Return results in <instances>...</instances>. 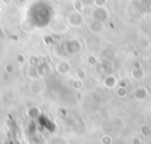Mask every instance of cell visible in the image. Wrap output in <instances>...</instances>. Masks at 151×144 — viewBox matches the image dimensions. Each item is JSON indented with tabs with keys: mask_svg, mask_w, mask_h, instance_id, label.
Segmentation results:
<instances>
[{
	"mask_svg": "<svg viewBox=\"0 0 151 144\" xmlns=\"http://www.w3.org/2000/svg\"><path fill=\"white\" fill-rule=\"evenodd\" d=\"M132 77H133L134 79H139V78H142V77H143V71H142V68L138 67V70H137V68L133 70V72H132Z\"/></svg>",
	"mask_w": 151,
	"mask_h": 144,
	"instance_id": "obj_11",
	"label": "cell"
},
{
	"mask_svg": "<svg viewBox=\"0 0 151 144\" xmlns=\"http://www.w3.org/2000/svg\"><path fill=\"white\" fill-rule=\"evenodd\" d=\"M17 60H18L19 63H21V64H22V63H24V57H22L21 54H19V55L17 57Z\"/></svg>",
	"mask_w": 151,
	"mask_h": 144,
	"instance_id": "obj_18",
	"label": "cell"
},
{
	"mask_svg": "<svg viewBox=\"0 0 151 144\" xmlns=\"http://www.w3.org/2000/svg\"><path fill=\"white\" fill-rule=\"evenodd\" d=\"M126 93H127V91H126L125 87H119V89L117 90V96H118V97H125Z\"/></svg>",
	"mask_w": 151,
	"mask_h": 144,
	"instance_id": "obj_14",
	"label": "cell"
},
{
	"mask_svg": "<svg viewBox=\"0 0 151 144\" xmlns=\"http://www.w3.org/2000/svg\"><path fill=\"white\" fill-rule=\"evenodd\" d=\"M39 112H40V110H39L38 107L32 106V107H29V109L27 110V116L31 117V118H37V117L39 116Z\"/></svg>",
	"mask_w": 151,
	"mask_h": 144,
	"instance_id": "obj_9",
	"label": "cell"
},
{
	"mask_svg": "<svg viewBox=\"0 0 151 144\" xmlns=\"http://www.w3.org/2000/svg\"><path fill=\"white\" fill-rule=\"evenodd\" d=\"M142 133H143L144 136H150V135H151L150 127H149V126H143V127H142Z\"/></svg>",
	"mask_w": 151,
	"mask_h": 144,
	"instance_id": "obj_15",
	"label": "cell"
},
{
	"mask_svg": "<svg viewBox=\"0 0 151 144\" xmlns=\"http://www.w3.org/2000/svg\"><path fill=\"white\" fill-rule=\"evenodd\" d=\"M100 143H101V144H111V143H112V138H111V136H109V135L103 136L101 139H100Z\"/></svg>",
	"mask_w": 151,
	"mask_h": 144,
	"instance_id": "obj_12",
	"label": "cell"
},
{
	"mask_svg": "<svg viewBox=\"0 0 151 144\" xmlns=\"http://www.w3.org/2000/svg\"><path fill=\"white\" fill-rule=\"evenodd\" d=\"M134 97L138 100H144L147 97V90H145L144 87H139L134 91Z\"/></svg>",
	"mask_w": 151,
	"mask_h": 144,
	"instance_id": "obj_6",
	"label": "cell"
},
{
	"mask_svg": "<svg viewBox=\"0 0 151 144\" xmlns=\"http://www.w3.org/2000/svg\"><path fill=\"white\" fill-rule=\"evenodd\" d=\"M87 61H88L90 65H94V64H96V58H94L93 55H90L88 59H87Z\"/></svg>",
	"mask_w": 151,
	"mask_h": 144,
	"instance_id": "obj_17",
	"label": "cell"
},
{
	"mask_svg": "<svg viewBox=\"0 0 151 144\" xmlns=\"http://www.w3.org/2000/svg\"><path fill=\"white\" fill-rule=\"evenodd\" d=\"M13 71H14L13 65H12V64H7V65H6V72H7V73H13Z\"/></svg>",
	"mask_w": 151,
	"mask_h": 144,
	"instance_id": "obj_16",
	"label": "cell"
},
{
	"mask_svg": "<svg viewBox=\"0 0 151 144\" xmlns=\"http://www.w3.org/2000/svg\"><path fill=\"white\" fill-rule=\"evenodd\" d=\"M55 70H57V72H58L59 74L65 76L66 73L70 72V70H71V65H70V63H67V61H60V63L57 64Z\"/></svg>",
	"mask_w": 151,
	"mask_h": 144,
	"instance_id": "obj_5",
	"label": "cell"
},
{
	"mask_svg": "<svg viewBox=\"0 0 151 144\" xmlns=\"http://www.w3.org/2000/svg\"><path fill=\"white\" fill-rule=\"evenodd\" d=\"M0 11H1V2H0Z\"/></svg>",
	"mask_w": 151,
	"mask_h": 144,
	"instance_id": "obj_21",
	"label": "cell"
},
{
	"mask_svg": "<svg viewBox=\"0 0 151 144\" xmlns=\"http://www.w3.org/2000/svg\"><path fill=\"white\" fill-rule=\"evenodd\" d=\"M150 28H151V25H150Z\"/></svg>",
	"mask_w": 151,
	"mask_h": 144,
	"instance_id": "obj_22",
	"label": "cell"
},
{
	"mask_svg": "<svg viewBox=\"0 0 151 144\" xmlns=\"http://www.w3.org/2000/svg\"><path fill=\"white\" fill-rule=\"evenodd\" d=\"M2 2H5V4H8V2H11V0H1Z\"/></svg>",
	"mask_w": 151,
	"mask_h": 144,
	"instance_id": "obj_20",
	"label": "cell"
},
{
	"mask_svg": "<svg viewBox=\"0 0 151 144\" xmlns=\"http://www.w3.org/2000/svg\"><path fill=\"white\" fill-rule=\"evenodd\" d=\"M41 76H50V73H51V67L48 66V65H46V64H42V65H39V67H38V70H37Z\"/></svg>",
	"mask_w": 151,
	"mask_h": 144,
	"instance_id": "obj_7",
	"label": "cell"
},
{
	"mask_svg": "<svg viewBox=\"0 0 151 144\" xmlns=\"http://www.w3.org/2000/svg\"><path fill=\"white\" fill-rule=\"evenodd\" d=\"M88 28H90L91 32H93V33H100V32H103V30H104V21L92 19V21H91L90 25H88Z\"/></svg>",
	"mask_w": 151,
	"mask_h": 144,
	"instance_id": "obj_4",
	"label": "cell"
},
{
	"mask_svg": "<svg viewBox=\"0 0 151 144\" xmlns=\"http://www.w3.org/2000/svg\"><path fill=\"white\" fill-rule=\"evenodd\" d=\"M104 85L106 86V87H109V89H111V87H113L114 85H116V78L113 77V76H107L105 79H104Z\"/></svg>",
	"mask_w": 151,
	"mask_h": 144,
	"instance_id": "obj_8",
	"label": "cell"
},
{
	"mask_svg": "<svg viewBox=\"0 0 151 144\" xmlns=\"http://www.w3.org/2000/svg\"><path fill=\"white\" fill-rule=\"evenodd\" d=\"M65 52H67L68 54H74L77 52H79L80 50V44L78 42V40H68L65 42Z\"/></svg>",
	"mask_w": 151,
	"mask_h": 144,
	"instance_id": "obj_3",
	"label": "cell"
},
{
	"mask_svg": "<svg viewBox=\"0 0 151 144\" xmlns=\"http://www.w3.org/2000/svg\"><path fill=\"white\" fill-rule=\"evenodd\" d=\"M83 86H84V84H83V80L81 79H76V80H73L72 81V87L74 89V90H81L83 89Z\"/></svg>",
	"mask_w": 151,
	"mask_h": 144,
	"instance_id": "obj_10",
	"label": "cell"
},
{
	"mask_svg": "<svg viewBox=\"0 0 151 144\" xmlns=\"http://www.w3.org/2000/svg\"><path fill=\"white\" fill-rule=\"evenodd\" d=\"M133 144H139V139L138 138H134L133 139Z\"/></svg>",
	"mask_w": 151,
	"mask_h": 144,
	"instance_id": "obj_19",
	"label": "cell"
},
{
	"mask_svg": "<svg viewBox=\"0 0 151 144\" xmlns=\"http://www.w3.org/2000/svg\"><path fill=\"white\" fill-rule=\"evenodd\" d=\"M67 22L72 27H79V26H81L84 24V17H83V14L80 12H77V11L72 12L67 17Z\"/></svg>",
	"mask_w": 151,
	"mask_h": 144,
	"instance_id": "obj_1",
	"label": "cell"
},
{
	"mask_svg": "<svg viewBox=\"0 0 151 144\" xmlns=\"http://www.w3.org/2000/svg\"><path fill=\"white\" fill-rule=\"evenodd\" d=\"M107 4V0H93V5L96 7H105Z\"/></svg>",
	"mask_w": 151,
	"mask_h": 144,
	"instance_id": "obj_13",
	"label": "cell"
},
{
	"mask_svg": "<svg viewBox=\"0 0 151 144\" xmlns=\"http://www.w3.org/2000/svg\"><path fill=\"white\" fill-rule=\"evenodd\" d=\"M92 19L106 21L109 19V11L105 7H96V9L92 12Z\"/></svg>",
	"mask_w": 151,
	"mask_h": 144,
	"instance_id": "obj_2",
	"label": "cell"
}]
</instances>
